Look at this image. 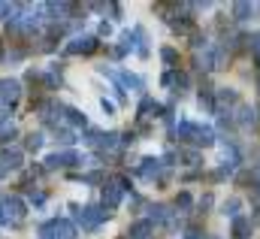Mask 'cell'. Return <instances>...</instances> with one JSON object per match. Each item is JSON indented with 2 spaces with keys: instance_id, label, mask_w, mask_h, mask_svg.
<instances>
[{
  "instance_id": "6da1fadb",
  "label": "cell",
  "mask_w": 260,
  "mask_h": 239,
  "mask_svg": "<svg viewBox=\"0 0 260 239\" xmlns=\"http://www.w3.org/2000/svg\"><path fill=\"white\" fill-rule=\"evenodd\" d=\"M40 239H76V224L67 218H49L40 224Z\"/></svg>"
},
{
  "instance_id": "7a4b0ae2",
  "label": "cell",
  "mask_w": 260,
  "mask_h": 239,
  "mask_svg": "<svg viewBox=\"0 0 260 239\" xmlns=\"http://www.w3.org/2000/svg\"><path fill=\"white\" fill-rule=\"evenodd\" d=\"M176 133H179L182 139L194 142V145H212V142H215V133H212V127H203V124H191V121H182V124L176 127Z\"/></svg>"
},
{
  "instance_id": "3957f363",
  "label": "cell",
  "mask_w": 260,
  "mask_h": 239,
  "mask_svg": "<svg viewBox=\"0 0 260 239\" xmlns=\"http://www.w3.org/2000/svg\"><path fill=\"white\" fill-rule=\"evenodd\" d=\"M106 209H100V206H85V209H76V218H79V224L85 227V230H97L103 221H106Z\"/></svg>"
},
{
  "instance_id": "277c9868",
  "label": "cell",
  "mask_w": 260,
  "mask_h": 239,
  "mask_svg": "<svg viewBox=\"0 0 260 239\" xmlns=\"http://www.w3.org/2000/svg\"><path fill=\"white\" fill-rule=\"evenodd\" d=\"M79 164H85V158L79 152H55V155L46 158L49 170H64V167H79Z\"/></svg>"
},
{
  "instance_id": "5b68a950",
  "label": "cell",
  "mask_w": 260,
  "mask_h": 239,
  "mask_svg": "<svg viewBox=\"0 0 260 239\" xmlns=\"http://www.w3.org/2000/svg\"><path fill=\"white\" fill-rule=\"evenodd\" d=\"M21 97V85L15 79H0V109H9Z\"/></svg>"
},
{
  "instance_id": "8992f818",
  "label": "cell",
  "mask_w": 260,
  "mask_h": 239,
  "mask_svg": "<svg viewBox=\"0 0 260 239\" xmlns=\"http://www.w3.org/2000/svg\"><path fill=\"white\" fill-rule=\"evenodd\" d=\"M97 49V37H76L67 46V55H91Z\"/></svg>"
},
{
  "instance_id": "52a82bcc",
  "label": "cell",
  "mask_w": 260,
  "mask_h": 239,
  "mask_svg": "<svg viewBox=\"0 0 260 239\" xmlns=\"http://www.w3.org/2000/svg\"><path fill=\"white\" fill-rule=\"evenodd\" d=\"M118 203H121V188H118L115 182L103 185V209H106V212H109V209H118Z\"/></svg>"
},
{
  "instance_id": "ba28073f",
  "label": "cell",
  "mask_w": 260,
  "mask_h": 239,
  "mask_svg": "<svg viewBox=\"0 0 260 239\" xmlns=\"http://www.w3.org/2000/svg\"><path fill=\"white\" fill-rule=\"evenodd\" d=\"M18 167H21V152L6 148V152L0 155V176H3V173H9V170H18Z\"/></svg>"
},
{
  "instance_id": "9c48e42d",
  "label": "cell",
  "mask_w": 260,
  "mask_h": 239,
  "mask_svg": "<svg viewBox=\"0 0 260 239\" xmlns=\"http://www.w3.org/2000/svg\"><path fill=\"white\" fill-rule=\"evenodd\" d=\"M3 209H6V218L12 215V221H18V218H24V203L15 197V194H9V197H3Z\"/></svg>"
},
{
  "instance_id": "30bf717a",
  "label": "cell",
  "mask_w": 260,
  "mask_h": 239,
  "mask_svg": "<svg viewBox=\"0 0 260 239\" xmlns=\"http://www.w3.org/2000/svg\"><path fill=\"white\" fill-rule=\"evenodd\" d=\"M151 233H154V224H151V218H142V221L130 224V239H148Z\"/></svg>"
},
{
  "instance_id": "8fae6325",
  "label": "cell",
  "mask_w": 260,
  "mask_h": 239,
  "mask_svg": "<svg viewBox=\"0 0 260 239\" xmlns=\"http://www.w3.org/2000/svg\"><path fill=\"white\" fill-rule=\"evenodd\" d=\"M139 176H142V179H157V176H160V161H154V158H145V161H142V167H139Z\"/></svg>"
},
{
  "instance_id": "7c38bea8",
  "label": "cell",
  "mask_w": 260,
  "mask_h": 239,
  "mask_svg": "<svg viewBox=\"0 0 260 239\" xmlns=\"http://www.w3.org/2000/svg\"><path fill=\"white\" fill-rule=\"evenodd\" d=\"M154 221H157V224H170V227L176 224V221H173V212H170L167 206H151V224H154Z\"/></svg>"
},
{
  "instance_id": "4fadbf2b",
  "label": "cell",
  "mask_w": 260,
  "mask_h": 239,
  "mask_svg": "<svg viewBox=\"0 0 260 239\" xmlns=\"http://www.w3.org/2000/svg\"><path fill=\"white\" fill-rule=\"evenodd\" d=\"M112 79H121V85H127V88H136V91H142L145 88V82L139 79V76H133V73H109Z\"/></svg>"
},
{
  "instance_id": "5bb4252c",
  "label": "cell",
  "mask_w": 260,
  "mask_h": 239,
  "mask_svg": "<svg viewBox=\"0 0 260 239\" xmlns=\"http://www.w3.org/2000/svg\"><path fill=\"white\" fill-rule=\"evenodd\" d=\"M251 221L248 218H233V239H248Z\"/></svg>"
},
{
  "instance_id": "9a60e30c",
  "label": "cell",
  "mask_w": 260,
  "mask_h": 239,
  "mask_svg": "<svg viewBox=\"0 0 260 239\" xmlns=\"http://www.w3.org/2000/svg\"><path fill=\"white\" fill-rule=\"evenodd\" d=\"M197 70H215V55H212V49H206V52L197 55Z\"/></svg>"
},
{
  "instance_id": "2e32d148",
  "label": "cell",
  "mask_w": 260,
  "mask_h": 239,
  "mask_svg": "<svg viewBox=\"0 0 260 239\" xmlns=\"http://www.w3.org/2000/svg\"><path fill=\"white\" fill-rule=\"evenodd\" d=\"M64 112H67V121H70V124H76V127H85V124H88L85 115H82L79 109H64Z\"/></svg>"
},
{
  "instance_id": "e0dca14e",
  "label": "cell",
  "mask_w": 260,
  "mask_h": 239,
  "mask_svg": "<svg viewBox=\"0 0 260 239\" xmlns=\"http://www.w3.org/2000/svg\"><path fill=\"white\" fill-rule=\"evenodd\" d=\"M248 12H251V3H236V6H233L236 21H245V18H248Z\"/></svg>"
},
{
  "instance_id": "ac0fdd59",
  "label": "cell",
  "mask_w": 260,
  "mask_h": 239,
  "mask_svg": "<svg viewBox=\"0 0 260 239\" xmlns=\"http://www.w3.org/2000/svg\"><path fill=\"white\" fill-rule=\"evenodd\" d=\"M43 148V133H30L27 136V152H40Z\"/></svg>"
},
{
  "instance_id": "d6986e66",
  "label": "cell",
  "mask_w": 260,
  "mask_h": 239,
  "mask_svg": "<svg viewBox=\"0 0 260 239\" xmlns=\"http://www.w3.org/2000/svg\"><path fill=\"white\" fill-rule=\"evenodd\" d=\"M160 58L167 61V64H176L179 55H176V49H170V46H167V49H160Z\"/></svg>"
},
{
  "instance_id": "ffe728a7",
  "label": "cell",
  "mask_w": 260,
  "mask_h": 239,
  "mask_svg": "<svg viewBox=\"0 0 260 239\" xmlns=\"http://www.w3.org/2000/svg\"><path fill=\"white\" fill-rule=\"evenodd\" d=\"M12 136H15V127H12V124L0 130V142H6V139H12Z\"/></svg>"
},
{
  "instance_id": "44dd1931",
  "label": "cell",
  "mask_w": 260,
  "mask_h": 239,
  "mask_svg": "<svg viewBox=\"0 0 260 239\" xmlns=\"http://www.w3.org/2000/svg\"><path fill=\"white\" fill-rule=\"evenodd\" d=\"M251 49H254V58L260 61V34H254V37H251Z\"/></svg>"
},
{
  "instance_id": "7402d4cb",
  "label": "cell",
  "mask_w": 260,
  "mask_h": 239,
  "mask_svg": "<svg viewBox=\"0 0 260 239\" xmlns=\"http://www.w3.org/2000/svg\"><path fill=\"white\" fill-rule=\"evenodd\" d=\"M176 206H182V209H188V206H191V197H188V194H179V200H176Z\"/></svg>"
},
{
  "instance_id": "603a6c76",
  "label": "cell",
  "mask_w": 260,
  "mask_h": 239,
  "mask_svg": "<svg viewBox=\"0 0 260 239\" xmlns=\"http://www.w3.org/2000/svg\"><path fill=\"white\" fill-rule=\"evenodd\" d=\"M224 209H227V215H233V218H236V209H239V200H230V203H227Z\"/></svg>"
},
{
  "instance_id": "cb8c5ba5",
  "label": "cell",
  "mask_w": 260,
  "mask_h": 239,
  "mask_svg": "<svg viewBox=\"0 0 260 239\" xmlns=\"http://www.w3.org/2000/svg\"><path fill=\"white\" fill-rule=\"evenodd\" d=\"M251 182L260 188V164H254V170H251Z\"/></svg>"
},
{
  "instance_id": "d4e9b609",
  "label": "cell",
  "mask_w": 260,
  "mask_h": 239,
  "mask_svg": "<svg viewBox=\"0 0 260 239\" xmlns=\"http://www.w3.org/2000/svg\"><path fill=\"white\" fill-rule=\"evenodd\" d=\"M100 106H103V109H106V112H115V106H112V103H109V100H106V97H103V100H100Z\"/></svg>"
},
{
  "instance_id": "484cf974",
  "label": "cell",
  "mask_w": 260,
  "mask_h": 239,
  "mask_svg": "<svg viewBox=\"0 0 260 239\" xmlns=\"http://www.w3.org/2000/svg\"><path fill=\"white\" fill-rule=\"evenodd\" d=\"M0 224H9V218L3 215V203H0Z\"/></svg>"
}]
</instances>
